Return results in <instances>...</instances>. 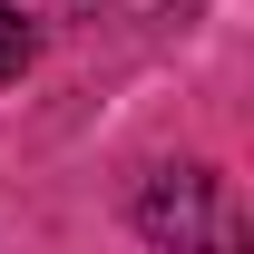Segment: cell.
<instances>
[{"mask_svg":"<svg viewBox=\"0 0 254 254\" xmlns=\"http://www.w3.org/2000/svg\"><path fill=\"white\" fill-rule=\"evenodd\" d=\"M30 59H39V30L20 20V10H10V0H0V78H20Z\"/></svg>","mask_w":254,"mask_h":254,"instance_id":"7a4b0ae2","label":"cell"},{"mask_svg":"<svg viewBox=\"0 0 254 254\" xmlns=\"http://www.w3.org/2000/svg\"><path fill=\"white\" fill-rule=\"evenodd\" d=\"M195 215H205V176H157L147 205H137L147 235H195Z\"/></svg>","mask_w":254,"mask_h":254,"instance_id":"6da1fadb","label":"cell"}]
</instances>
